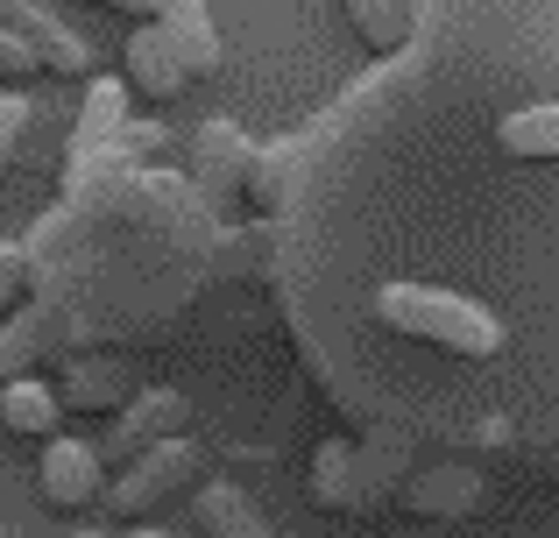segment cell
<instances>
[{
	"label": "cell",
	"instance_id": "16",
	"mask_svg": "<svg viewBox=\"0 0 559 538\" xmlns=\"http://www.w3.org/2000/svg\"><path fill=\"white\" fill-rule=\"evenodd\" d=\"M241 199H248V213H262V220L284 206V164H276V150H255V156H248Z\"/></svg>",
	"mask_w": 559,
	"mask_h": 538
},
{
	"label": "cell",
	"instance_id": "5",
	"mask_svg": "<svg viewBox=\"0 0 559 538\" xmlns=\"http://www.w3.org/2000/svg\"><path fill=\"white\" fill-rule=\"evenodd\" d=\"M185 418H191V397H185V390H135V397L114 411L107 440H99V461H107V468H121L128 454H142V446L185 432Z\"/></svg>",
	"mask_w": 559,
	"mask_h": 538
},
{
	"label": "cell",
	"instance_id": "24",
	"mask_svg": "<svg viewBox=\"0 0 559 538\" xmlns=\"http://www.w3.org/2000/svg\"><path fill=\"white\" fill-rule=\"evenodd\" d=\"M71 538H114V531H71Z\"/></svg>",
	"mask_w": 559,
	"mask_h": 538
},
{
	"label": "cell",
	"instance_id": "7",
	"mask_svg": "<svg viewBox=\"0 0 559 538\" xmlns=\"http://www.w3.org/2000/svg\"><path fill=\"white\" fill-rule=\"evenodd\" d=\"M185 503H191V531H199V538H276L270 517H262L234 482H219V475H205Z\"/></svg>",
	"mask_w": 559,
	"mask_h": 538
},
{
	"label": "cell",
	"instance_id": "17",
	"mask_svg": "<svg viewBox=\"0 0 559 538\" xmlns=\"http://www.w3.org/2000/svg\"><path fill=\"white\" fill-rule=\"evenodd\" d=\"M22 135H28V99L14 93V85H0V170L14 164V150H22Z\"/></svg>",
	"mask_w": 559,
	"mask_h": 538
},
{
	"label": "cell",
	"instance_id": "8",
	"mask_svg": "<svg viewBox=\"0 0 559 538\" xmlns=\"http://www.w3.org/2000/svg\"><path fill=\"white\" fill-rule=\"evenodd\" d=\"M0 432H8V440H28V446H43L50 432H64V404H57V390L36 383V375L0 383Z\"/></svg>",
	"mask_w": 559,
	"mask_h": 538
},
{
	"label": "cell",
	"instance_id": "14",
	"mask_svg": "<svg viewBox=\"0 0 559 538\" xmlns=\"http://www.w3.org/2000/svg\"><path fill=\"white\" fill-rule=\"evenodd\" d=\"M341 14L361 36V50H376V57H396L411 43V8L404 0H341Z\"/></svg>",
	"mask_w": 559,
	"mask_h": 538
},
{
	"label": "cell",
	"instance_id": "11",
	"mask_svg": "<svg viewBox=\"0 0 559 538\" xmlns=\"http://www.w3.org/2000/svg\"><path fill=\"white\" fill-rule=\"evenodd\" d=\"M128 397H135V383H128L121 361H71L64 390H57L64 411H121Z\"/></svg>",
	"mask_w": 559,
	"mask_h": 538
},
{
	"label": "cell",
	"instance_id": "2",
	"mask_svg": "<svg viewBox=\"0 0 559 538\" xmlns=\"http://www.w3.org/2000/svg\"><path fill=\"white\" fill-rule=\"evenodd\" d=\"M199 482H205V446L185 440V432H170V440L128 454L121 468H107V497L99 503H107L114 525H156V517H164L170 503H185Z\"/></svg>",
	"mask_w": 559,
	"mask_h": 538
},
{
	"label": "cell",
	"instance_id": "6",
	"mask_svg": "<svg viewBox=\"0 0 559 538\" xmlns=\"http://www.w3.org/2000/svg\"><path fill=\"white\" fill-rule=\"evenodd\" d=\"M248 156H255V142H248L241 121H205V128H191V184H199L205 199H234V192H241Z\"/></svg>",
	"mask_w": 559,
	"mask_h": 538
},
{
	"label": "cell",
	"instance_id": "10",
	"mask_svg": "<svg viewBox=\"0 0 559 538\" xmlns=\"http://www.w3.org/2000/svg\"><path fill=\"white\" fill-rule=\"evenodd\" d=\"M481 503V475L475 468H418L404 482V511L411 517H467Z\"/></svg>",
	"mask_w": 559,
	"mask_h": 538
},
{
	"label": "cell",
	"instance_id": "1",
	"mask_svg": "<svg viewBox=\"0 0 559 538\" xmlns=\"http://www.w3.org/2000/svg\"><path fill=\"white\" fill-rule=\"evenodd\" d=\"M376 319L390 333H404V340L453 355V361H496L503 355V319L489 304L461 298V290H439V284H382Z\"/></svg>",
	"mask_w": 559,
	"mask_h": 538
},
{
	"label": "cell",
	"instance_id": "12",
	"mask_svg": "<svg viewBox=\"0 0 559 538\" xmlns=\"http://www.w3.org/2000/svg\"><path fill=\"white\" fill-rule=\"evenodd\" d=\"M496 142H503V156H518V164H559V99L503 113Z\"/></svg>",
	"mask_w": 559,
	"mask_h": 538
},
{
	"label": "cell",
	"instance_id": "23",
	"mask_svg": "<svg viewBox=\"0 0 559 538\" xmlns=\"http://www.w3.org/2000/svg\"><path fill=\"white\" fill-rule=\"evenodd\" d=\"M128 538H164V531H150V525H128Z\"/></svg>",
	"mask_w": 559,
	"mask_h": 538
},
{
	"label": "cell",
	"instance_id": "4",
	"mask_svg": "<svg viewBox=\"0 0 559 538\" xmlns=\"http://www.w3.org/2000/svg\"><path fill=\"white\" fill-rule=\"evenodd\" d=\"M121 93L142 99V107H178L191 93V71L178 57V43H170L164 22H135L121 43Z\"/></svg>",
	"mask_w": 559,
	"mask_h": 538
},
{
	"label": "cell",
	"instance_id": "22",
	"mask_svg": "<svg viewBox=\"0 0 559 538\" xmlns=\"http://www.w3.org/2000/svg\"><path fill=\"white\" fill-rule=\"evenodd\" d=\"M85 8H107V14H128V22H156L170 0H85Z\"/></svg>",
	"mask_w": 559,
	"mask_h": 538
},
{
	"label": "cell",
	"instance_id": "20",
	"mask_svg": "<svg viewBox=\"0 0 559 538\" xmlns=\"http://www.w3.org/2000/svg\"><path fill=\"white\" fill-rule=\"evenodd\" d=\"M22 290H28V255L22 249H0V319L22 304Z\"/></svg>",
	"mask_w": 559,
	"mask_h": 538
},
{
	"label": "cell",
	"instance_id": "3",
	"mask_svg": "<svg viewBox=\"0 0 559 538\" xmlns=\"http://www.w3.org/2000/svg\"><path fill=\"white\" fill-rule=\"evenodd\" d=\"M36 497L50 503V511L79 517L93 511L99 497H107V461H99L93 440H71V432H50L36 454Z\"/></svg>",
	"mask_w": 559,
	"mask_h": 538
},
{
	"label": "cell",
	"instance_id": "15",
	"mask_svg": "<svg viewBox=\"0 0 559 538\" xmlns=\"http://www.w3.org/2000/svg\"><path fill=\"white\" fill-rule=\"evenodd\" d=\"M43 347H50V312L43 304H14L8 319H0V383H14V375H28L43 361Z\"/></svg>",
	"mask_w": 559,
	"mask_h": 538
},
{
	"label": "cell",
	"instance_id": "21",
	"mask_svg": "<svg viewBox=\"0 0 559 538\" xmlns=\"http://www.w3.org/2000/svg\"><path fill=\"white\" fill-rule=\"evenodd\" d=\"M43 14H50L43 0H0V28H14V36H28V28H36Z\"/></svg>",
	"mask_w": 559,
	"mask_h": 538
},
{
	"label": "cell",
	"instance_id": "19",
	"mask_svg": "<svg viewBox=\"0 0 559 538\" xmlns=\"http://www.w3.org/2000/svg\"><path fill=\"white\" fill-rule=\"evenodd\" d=\"M28 79H43L36 57H28V43L14 36V28H0V85H28Z\"/></svg>",
	"mask_w": 559,
	"mask_h": 538
},
{
	"label": "cell",
	"instance_id": "18",
	"mask_svg": "<svg viewBox=\"0 0 559 538\" xmlns=\"http://www.w3.org/2000/svg\"><path fill=\"white\" fill-rule=\"evenodd\" d=\"M121 128V85H93V107H85V150L107 142Z\"/></svg>",
	"mask_w": 559,
	"mask_h": 538
},
{
	"label": "cell",
	"instance_id": "9",
	"mask_svg": "<svg viewBox=\"0 0 559 538\" xmlns=\"http://www.w3.org/2000/svg\"><path fill=\"white\" fill-rule=\"evenodd\" d=\"M156 22L170 28V43H178V57H185V71H191V85L199 79H213L219 64H227V43H219V28H213V14H205V0H170Z\"/></svg>",
	"mask_w": 559,
	"mask_h": 538
},
{
	"label": "cell",
	"instance_id": "13",
	"mask_svg": "<svg viewBox=\"0 0 559 538\" xmlns=\"http://www.w3.org/2000/svg\"><path fill=\"white\" fill-rule=\"evenodd\" d=\"M305 497L319 503V511H361V475H355V446H319L312 454V475H305Z\"/></svg>",
	"mask_w": 559,
	"mask_h": 538
}]
</instances>
